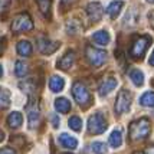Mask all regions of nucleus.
I'll return each mask as SVG.
<instances>
[{
    "mask_svg": "<svg viewBox=\"0 0 154 154\" xmlns=\"http://www.w3.org/2000/svg\"><path fill=\"white\" fill-rule=\"evenodd\" d=\"M150 131H151V124L147 117H143L130 124V138L133 141L146 140L150 135Z\"/></svg>",
    "mask_w": 154,
    "mask_h": 154,
    "instance_id": "obj_1",
    "label": "nucleus"
},
{
    "mask_svg": "<svg viewBox=\"0 0 154 154\" xmlns=\"http://www.w3.org/2000/svg\"><path fill=\"white\" fill-rule=\"evenodd\" d=\"M150 43H151V38H150V36H147V35L138 36V38L131 43V49H130L131 58H134V59H141L143 55L146 54V51H147L148 46H150Z\"/></svg>",
    "mask_w": 154,
    "mask_h": 154,
    "instance_id": "obj_2",
    "label": "nucleus"
},
{
    "mask_svg": "<svg viewBox=\"0 0 154 154\" xmlns=\"http://www.w3.org/2000/svg\"><path fill=\"white\" fill-rule=\"evenodd\" d=\"M72 95H74L75 101L79 104L81 107L87 108L91 104V94H89L88 88L82 82H79V81L72 85Z\"/></svg>",
    "mask_w": 154,
    "mask_h": 154,
    "instance_id": "obj_3",
    "label": "nucleus"
},
{
    "mask_svg": "<svg viewBox=\"0 0 154 154\" xmlns=\"http://www.w3.org/2000/svg\"><path fill=\"white\" fill-rule=\"evenodd\" d=\"M32 29H33V22L27 13H20L13 19V23H12V32L13 33L29 32Z\"/></svg>",
    "mask_w": 154,
    "mask_h": 154,
    "instance_id": "obj_4",
    "label": "nucleus"
},
{
    "mask_svg": "<svg viewBox=\"0 0 154 154\" xmlns=\"http://www.w3.org/2000/svg\"><path fill=\"white\" fill-rule=\"evenodd\" d=\"M107 128V121L104 118V115L100 114V112L91 115L88 118V131H89V134H102V133H105Z\"/></svg>",
    "mask_w": 154,
    "mask_h": 154,
    "instance_id": "obj_5",
    "label": "nucleus"
},
{
    "mask_svg": "<svg viewBox=\"0 0 154 154\" xmlns=\"http://www.w3.org/2000/svg\"><path fill=\"white\" fill-rule=\"evenodd\" d=\"M85 56H87V59L89 60V63L92 66L100 68L104 65V62L107 59V52L102 51V49H98V48H94V46H87Z\"/></svg>",
    "mask_w": 154,
    "mask_h": 154,
    "instance_id": "obj_6",
    "label": "nucleus"
},
{
    "mask_svg": "<svg viewBox=\"0 0 154 154\" xmlns=\"http://www.w3.org/2000/svg\"><path fill=\"white\" fill-rule=\"evenodd\" d=\"M26 112H27V124L29 128L33 130L38 127L40 120V112H39V107H38V102L33 100V97H29V104L26 105Z\"/></svg>",
    "mask_w": 154,
    "mask_h": 154,
    "instance_id": "obj_7",
    "label": "nucleus"
},
{
    "mask_svg": "<svg viewBox=\"0 0 154 154\" xmlns=\"http://www.w3.org/2000/svg\"><path fill=\"white\" fill-rule=\"evenodd\" d=\"M130 107H131V94L127 89H122V91H120L117 101H115V112L117 114H125L130 109Z\"/></svg>",
    "mask_w": 154,
    "mask_h": 154,
    "instance_id": "obj_8",
    "label": "nucleus"
},
{
    "mask_svg": "<svg viewBox=\"0 0 154 154\" xmlns=\"http://www.w3.org/2000/svg\"><path fill=\"white\" fill-rule=\"evenodd\" d=\"M60 43L59 42H54V40L48 39V38H40L38 39V49L40 54L43 55H52L54 52H56L59 49Z\"/></svg>",
    "mask_w": 154,
    "mask_h": 154,
    "instance_id": "obj_9",
    "label": "nucleus"
},
{
    "mask_svg": "<svg viewBox=\"0 0 154 154\" xmlns=\"http://www.w3.org/2000/svg\"><path fill=\"white\" fill-rule=\"evenodd\" d=\"M87 14L88 17L91 19V22H100L101 17H102V14H104V9L101 6V3L98 2H91L89 5L87 6Z\"/></svg>",
    "mask_w": 154,
    "mask_h": 154,
    "instance_id": "obj_10",
    "label": "nucleus"
},
{
    "mask_svg": "<svg viewBox=\"0 0 154 154\" xmlns=\"http://www.w3.org/2000/svg\"><path fill=\"white\" fill-rule=\"evenodd\" d=\"M117 85H118V81L115 79V78H112V76H108V78H105V79L100 84L98 94H100L101 97H105V95H108L109 92H112L115 88H117Z\"/></svg>",
    "mask_w": 154,
    "mask_h": 154,
    "instance_id": "obj_11",
    "label": "nucleus"
},
{
    "mask_svg": "<svg viewBox=\"0 0 154 154\" xmlns=\"http://www.w3.org/2000/svg\"><path fill=\"white\" fill-rule=\"evenodd\" d=\"M138 22H140V13H138V10L137 9H130L127 12V14L124 16V19H122V26L124 27H135L138 25Z\"/></svg>",
    "mask_w": 154,
    "mask_h": 154,
    "instance_id": "obj_12",
    "label": "nucleus"
},
{
    "mask_svg": "<svg viewBox=\"0 0 154 154\" xmlns=\"http://www.w3.org/2000/svg\"><path fill=\"white\" fill-rule=\"evenodd\" d=\"M75 63V52L74 51H68L59 60H58V68L62 71H68L69 68H72Z\"/></svg>",
    "mask_w": 154,
    "mask_h": 154,
    "instance_id": "obj_13",
    "label": "nucleus"
},
{
    "mask_svg": "<svg viewBox=\"0 0 154 154\" xmlns=\"http://www.w3.org/2000/svg\"><path fill=\"white\" fill-rule=\"evenodd\" d=\"M59 143L62 147L68 148V150H75V148L78 147V140L75 137H72V135L66 134V133L59 135Z\"/></svg>",
    "mask_w": 154,
    "mask_h": 154,
    "instance_id": "obj_14",
    "label": "nucleus"
},
{
    "mask_svg": "<svg viewBox=\"0 0 154 154\" xmlns=\"http://www.w3.org/2000/svg\"><path fill=\"white\" fill-rule=\"evenodd\" d=\"M49 88L52 92H60L63 88H65V79L62 76H58V75H54L51 79H49Z\"/></svg>",
    "mask_w": 154,
    "mask_h": 154,
    "instance_id": "obj_15",
    "label": "nucleus"
},
{
    "mask_svg": "<svg viewBox=\"0 0 154 154\" xmlns=\"http://www.w3.org/2000/svg\"><path fill=\"white\" fill-rule=\"evenodd\" d=\"M92 40H94L97 45H100V46H105V45L109 43L111 38H109V33H108L107 30H98V32H95L92 35Z\"/></svg>",
    "mask_w": 154,
    "mask_h": 154,
    "instance_id": "obj_16",
    "label": "nucleus"
},
{
    "mask_svg": "<svg viewBox=\"0 0 154 154\" xmlns=\"http://www.w3.org/2000/svg\"><path fill=\"white\" fill-rule=\"evenodd\" d=\"M22 122H23V117L20 112L17 111H13V112H10L9 117H7V125L10 128H19L22 125Z\"/></svg>",
    "mask_w": 154,
    "mask_h": 154,
    "instance_id": "obj_17",
    "label": "nucleus"
},
{
    "mask_svg": "<svg viewBox=\"0 0 154 154\" xmlns=\"http://www.w3.org/2000/svg\"><path fill=\"white\" fill-rule=\"evenodd\" d=\"M16 51H17V54L20 56H30L32 55V45H30V42L29 40H20L19 43H17V46H16Z\"/></svg>",
    "mask_w": 154,
    "mask_h": 154,
    "instance_id": "obj_18",
    "label": "nucleus"
},
{
    "mask_svg": "<svg viewBox=\"0 0 154 154\" xmlns=\"http://www.w3.org/2000/svg\"><path fill=\"white\" fill-rule=\"evenodd\" d=\"M55 109L60 114H66L71 111V102L66 98H58L55 101Z\"/></svg>",
    "mask_w": 154,
    "mask_h": 154,
    "instance_id": "obj_19",
    "label": "nucleus"
},
{
    "mask_svg": "<svg viewBox=\"0 0 154 154\" xmlns=\"http://www.w3.org/2000/svg\"><path fill=\"white\" fill-rule=\"evenodd\" d=\"M121 144H122V133H121L120 128H117L109 135V146L114 148H118L121 147Z\"/></svg>",
    "mask_w": 154,
    "mask_h": 154,
    "instance_id": "obj_20",
    "label": "nucleus"
},
{
    "mask_svg": "<svg viewBox=\"0 0 154 154\" xmlns=\"http://www.w3.org/2000/svg\"><path fill=\"white\" fill-rule=\"evenodd\" d=\"M130 79L133 81L135 87H143L144 84V74L141 72L140 69H131L130 71Z\"/></svg>",
    "mask_w": 154,
    "mask_h": 154,
    "instance_id": "obj_21",
    "label": "nucleus"
},
{
    "mask_svg": "<svg viewBox=\"0 0 154 154\" xmlns=\"http://www.w3.org/2000/svg\"><path fill=\"white\" fill-rule=\"evenodd\" d=\"M38 6H39V10L42 12V14L49 19L51 17V7H52V0H36Z\"/></svg>",
    "mask_w": 154,
    "mask_h": 154,
    "instance_id": "obj_22",
    "label": "nucleus"
},
{
    "mask_svg": "<svg viewBox=\"0 0 154 154\" xmlns=\"http://www.w3.org/2000/svg\"><path fill=\"white\" fill-rule=\"evenodd\" d=\"M122 7H124V3H122V2H112V3L107 7V13L109 14V17L115 19V17L120 14Z\"/></svg>",
    "mask_w": 154,
    "mask_h": 154,
    "instance_id": "obj_23",
    "label": "nucleus"
},
{
    "mask_svg": "<svg viewBox=\"0 0 154 154\" xmlns=\"http://www.w3.org/2000/svg\"><path fill=\"white\" fill-rule=\"evenodd\" d=\"M140 105L143 107H147V108H151L154 107V92L153 91H147L140 97Z\"/></svg>",
    "mask_w": 154,
    "mask_h": 154,
    "instance_id": "obj_24",
    "label": "nucleus"
},
{
    "mask_svg": "<svg viewBox=\"0 0 154 154\" xmlns=\"http://www.w3.org/2000/svg\"><path fill=\"white\" fill-rule=\"evenodd\" d=\"M9 105H10V92L5 88H0V109H6Z\"/></svg>",
    "mask_w": 154,
    "mask_h": 154,
    "instance_id": "obj_25",
    "label": "nucleus"
},
{
    "mask_svg": "<svg viewBox=\"0 0 154 154\" xmlns=\"http://www.w3.org/2000/svg\"><path fill=\"white\" fill-rule=\"evenodd\" d=\"M81 29H82V25L79 23V20L76 19H72L69 20L66 23V32L69 35H76L81 32Z\"/></svg>",
    "mask_w": 154,
    "mask_h": 154,
    "instance_id": "obj_26",
    "label": "nucleus"
},
{
    "mask_svg": "<svg viewBox=\"0 0 154 154\" xmlns=\"http://www.w3.org/2000/svg\"><path fill=\"white\" fill-rule=\"evenodd\" d=\"M14 74L17 75L19 78H23V76H26L27 72H29V69H27V65L25 62H22V60H17L16 62V65H14Z\"/></svg>",
    "mask_w": 154,
    "mask_h": 154,
    "instance_id": "obj_27",
    "label": "nucleus"
},
{
    "mask_svg": "<svg viewBox=\"0 0 154 154\" xmlns=\"http://www.w3.org/2000/svg\"><path fill=\"white\" fill-rule=\"evenodd\" d=\"M68 124H69V128H72L74 131H81L82 130V120H81L79 117H71L69 121H68Z\"/></svg>",
    "mask_w": 154,
    "mask_h": 154,
    "instance_id": "obj_28",
    "label": "nucleus"
},
{
    "mask_svg": "<svg viewBox=\"0 0 154 154\" xmlns=\"http://www.w3.org/2000/svg\"><path fill=\"white\" fill-rule=\"evenodd\" d=\"M107 146H105V143H101V141H95L92 143V151L95 154H105L107 153Z\"/></svg>",
    "mask_w": 154,
    "mask_h": 154,
    "instance_id": "obj_29",
    "label": "nucleus"
},
{
    "mask_svg": "<svg viewBox=\"0 0 154 154\" xmlns=\"http://www.w3.org/2000/svg\"><path fill=\"white\" fill-rule=\"evenodd\" d=\"M9 6H10V0H0V13L6 12Z\"/></svg>",
    "mask_w": 154,
    "mask_h": 154,
    "instance_id": "obj_30",
    "label": "nucleus"
},
{
    "mask_svg": "<svg viewBox=\"0 0 154 154\" xmlns=\"http://www.w3.org/2000/svg\"><path fill=\"white\" fill-rule=\"evenodd\" d=\"M51 121H52V125H54V128H58L59 127V117L56 114H52L51 115Z\"/></svg>",
    "mask_w": 154,
    "mask_h": 154,
    "instance_id": "obj_31",
    "label": "nucleus"
},
{
    "mask_svg": "<svg viewBox=\"0 0 154 154\" xmlns=\"http://www.w3.org/2000/svg\"><path fill=\"white\" fill-rule=\"evenodd\" d=\"M0 154H16V151L10 147H3L0 148Z\"/></svg>",
    "mask_w": 154,
    "mask_h": 154,
    "instance_id": "obj_32",
    "label": "nucleus"
},
{
    "mask_svg": "<svg viewBox=\"0 0 154 154\" xmlns=\"http://www.w3.org/2000/svg\"><path fill=\"white\" fill-rule=\"evenodd\" d=\"M5 48H6V38H0V55L5 52Z\"/></svg>",
    "mask_w": 154,
    "mask_h": 154,
    "instance_id": "obj_33",
    "label": "nucleus"
},
{
    "mask_svg": "<svg viewBox=\"0 0 154 154\" xmlns=\"http://www.w3.org/2000/svg\"><path fill=\"white\" fill-rule=\"evenodd\" d=\"M148 63H150L151 66H154V51L151 52V56H150V59H148Z\"/></svg>",
    "mask_w": 154,
    "mask_h": 154,
    "instance_id": "obj_34",
    "label": "nucleus"
},
{
    "mask_svg": "<svg viewBox=\"0 0 154 154\" xmlns=\"http://www.w3.org/2000/svg\"><path fill=\"white\" fill-rule=\"evenodd\" d=\"M150 25H151V27L154 29V12L150 13Z\"/></svg>",
    "mask_w": 154,
    "mask_h": 154,
    "instance_id": "obj_35",
    "label": "nucleus"
},
{
    "mask_svg": "<svg viewBox=\"0 0 154 154\" xmlns=\"http://www.w3.org/2000/svg\"><path fill=\"white\" fill-rule=\"evenodd\" d=\"M146 154H154V146L148 147V150H147V153H146Z\"/></svg>",
    "mask_w": 154,
    "mask_h": 154,
    "instance_id": "obj_36",
    "label": "nucleus"
},
{
    "mask_svg": "<svg viewBox=\"0 0 154 154\" xmlns=\"http://www.w3.org/2000/svg\"><path fill=\"white\" fill-rule=\"evenodd\" d=\"M72 2H74V0H62V3H63V5H71Z\"/></svg>",
    "mask_w": 154,
    "mask_h": 154,
    "instance_id": "obj_37",
    "label": "nucleus"
},
{
    "mask_svg": "<svg viewBox=\"0 0 154 154\" xmlns=\"http://www.w3.org/2000/svg\"><path fill=\"white\" fill-rule=\"evenodd\" d=\"M3 138H5V133H3V131L0 130V141L3 140Z\"/></svg>",
    "mask_w": 154,
    "mask_h": 154,
    "instance_id": "obj_38",
    "label": "nucleus"
},
{
    "mask_svg": "<svg viewBox=\"0 0 154 154\" xmlns=\"http://www.w3.org/2000/svg\"><path fill=\"white\" fill-rule=\"evenodd\" d=\"M2 75H3V68H2V65H0V78H2Z\"/></svg>",
    "mask_w": 154,
    "mask_h": 154,
    "instance_id": "obj_39",
    "label": "nucleus"
},
{
    "mask_svg": "<svg viewBox=\"0 0 154 154\" xmlns=\"http://www.w3.org/2000/svg\"><path fill=\"white\" fill-rule=\"evenodd\" d=\"M147 2H148V3H153V5H154V0H147Z\"/></svg>",
    "mask_w": 154,
    "mask_h": 154,
    "instance_id": "obj_40",
    "label": "nucleus"
},
{
    "mask_svg": "<svg viewBox=\"0 0 154 154\" xmlns=\"http://www.w3.org/2000/svg\"><path fill=\"white\" fill-rule=\"evenodd\" d=\"M134 154H144V153H141V151H137V153H134Z\"/></svg>",
    "mask_w": 154,
    "mask_h": 154,
    "instance_id": "obj_41",
    "label": "nucleus"
},
{
    "mask_svg": "<svg viewBox=\"0 0 154 154\" xmlns=\"http://www.w3.org/2000/svg\"><path fill=\"white\" fill-rule=\"evenodd\" d=\"M65 154H71V153H65Z\"/></svg>",
    "mask_w": 154,
    "mask_h": 154,
    "instance_id": "obj_42",
    "label": "nucleus"
}]
</instances>
